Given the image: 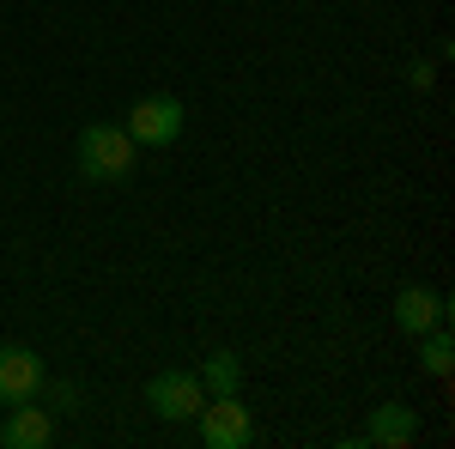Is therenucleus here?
Returning <instances> with one entry per match:
<instances>
[{"mask_svg":"<svg viewBox=\"0 0 455 449\" xmlns=\"http://www.w3.org/2000/svg\"><path fill=\"white\" fill-rule=\"evenodd\" d=\"M134 164H140V146L128 140V128L92 122V128L79 134V176H85V182H128Z\"/></svg>","mask_w":455,"mask_h":449,"instance_id":"nucleus-1","label":"nucleus"},{"mask_svg":"<svg viewBox=\"0 0 455 449\" xmlns=\"http://www.w3.org/2000/svg\"><path fill=\"white\" fill-rule=\"evenodd\" d=\"M176 134H182V104L164 98V92H152V98H140L128 109V140L134 146H171Z\"/></svg>","mask_w":455,"mask_h":449,"instance_id":"nucleus-4","label":"nucleus"},{"mask_svg":"<svg viewBox=\"0 0 455 449\" xmlns=\"http://www.w3.org/2000/svg\"><path fill=\"white\" fill-rule=\"evenodd\" d=\"M49 437H55V419H49V407H36V401H19L6 413V425H0V444L6 449H43Z\"/></svg>","mask_w":455,"mask_h":449,"instance_id":"nucleus-8","label":"nucleus"},{"mask_svg":"<svg viewBox=\"0 0 455 449\" xmlns=\"http://www.w3.org/2000/svg\"><path fill=\"white\" fill-rule=\"evenodd\" d=\"M419 437V407H407V401H383L371 425H364V437L358 444H377V449H407Z\"/></svg>","mask_w":455,"mask_h":449,"instance_id":"nucleus-6","label":"nucleus"},{"mask_svg":"<svg viewBox=\"0 0 455 449\" xmlns=\"http://www.w3.org/2000/svg\"><path fill=\"white\" fill-rule=\"evenodd\" d=\"M43 389H49L55 413H79V389H73V382H49V377H43Z\"/></svg>","mask_w":455,"mask_h":449,"instance_id":"nucleus-11","label":"nucleus"},{"mask_svg":"<svg viewBox=\"0 0 455 449\" xmlns=\"http://www.w3.org/2000/svg\"><path fill=\"white\" fill-rule=\"evenodd\" d=\"M407 85H413V92H431V68H425V61H419V68L407 73Z\"/></svg>","mask_w":455,"mask_h":449,"instance_id":"nucleus-12","label":"nucleus"},{"mask_svg":"<svg viewBox=\"0 0 455 449\" xmlns=\"http://www.w3.org/2000/svg\"><path fill=\"white\" fill-rule=\"evenodd\" d=\"M43 395V358L31 346H0V407H19Z\"/></svg>","mask_w":455,"mask_h":449,"instance_id":"nucleus-5","label":"nucleus"},{"mask_svg":"<svg viewBox=\"0 0 455 449\" xmlns=\"http://www.w3.org/2000/svg\"><path fill=\"white\" fill-rule=\"evenodd\" d=\"M437 322H450V304H443L431 285H407V292H395V328H401V334L419 341L425 328H437Z\"/></svg>","mask_w":455,"mask_h":449,"instance_id":"nucleus-7","label":"nucleus"},{"mask_svg":"<svg viewBox=\"0 0 455 449\" xmlns=\"http://www.w3.org/2000/svg\"><path fill=\"white\" fill-rule=\"evenodd\" d=\"M146 407L158 419H195L201 407H207V389H201V377L195 371H158V377L146 382Z\"/></svg>","mask_w":455,"mask_h":449,"instance_id":"nucleus-2","label":"nucleus"},{"mask_svg":"<svg viewBox=\"0 0 455 449\" xmlns=\"http://www.w3.org/2000/svg\"><path fill=\"white\" fill-rule=\"evenodd\" d=\"M195 377H201L207 395H237V389H243V365H237V352H212Z\"/></svg>","mask_w":455,"mask_h":449,"instance_id":"nucleus-9","label":"nucleus"},{"mask_svg":"<svg viewBox=\"0 0 455 449\" xmlns=\"http://www.w3.org/2000/svg\"><path fill=\"white\" fill-rule=\"evenodd\" d=\"M195 419H201V444L207 449H243L255 437V419H249V407L237 395H207V407Z\"/></svg>","mask_w":455,"mask_h":449,"instance_id":"nucleus-3","label":"nucleus"},{"mask_svg":"<svg viewBox=\"0 0 455 449\" xmlns=\"http://www.w3.org/2000/svg\"><path fill=\"white\" fill-rule=\"evenodd\" d=\"M419 358H425L431 377H450V371H455V346H450V334H443V322L419 334Z\"/></svg>","mask_w":455,"mask_h":449,"instance_id":"nucleus-10","label":"nucleus"}]
</instances>
